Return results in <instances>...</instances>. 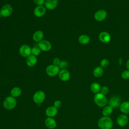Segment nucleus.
Listing matches in <instances>:
<instances>
[{"instance_id":"nucleus-1","label":"nucleus","mask_w":129,"mask_h":129,"mask_svg":"<svg viewBox=\"0 0 129 129\" xmlns=\"http://www.w3.org/2000/svg\"><path fill=\"white\" fill-rule=\"evenodd\" d=\"M113 124L112 119L109 116H103L99 118L98 125L100 129H111Z\"/></svg>"},{"instance_id":"nucleus-2","label":"nucleus","mask_w":129,"mask_h":129,"mask_svg":"<svg viewBox=\"0 0 129 129\" xmlns=\"http://www.w3.org/2000/svg\"><path fill=\"white\" fill-rule=\"evenodd\" d=\"M94 101L98 106L102 107L106 105L107 103V99L105 95L99 92L95 94L94 95Z\"/></svg>"},{"instance_id":"nucleus-3","label":"nucleus","mask_w":129,"mask_h":129,"mask_svg":"<svg viewBox=\"0 0 129 129\" xmlns=\"http://www.w3.org/2000/svg\"><path fill=\"white\" fill-rule=\"evenodd\" d=\"M17 101L15 98L12 96L7 97L3 102V106L7 110H12L16 106Z\"/></svg>"},{"instance_id":"nucleus-4","label":"nucleus","mask_w":129,"mask_h":129,"mask_svg":"<svg viewBox=\"0 0 129 129\" xmlns=\"http://www.w3.org/2000/svg\"><path fill=\"white\" fill-rule=\"evenodd\" d=\"M60 69L58 66L53 64L48 65L45 70L46 74L50 77H55L58 75Z\"/></svg>"},{"instance_id":"nucleus-5","label":"nucleus","mask_w":129,"mask_h":129,"mask_svg":"<svg viewBox=\"0 0 129 129\" xmlns=\"http://www.w3.org/2000/svg\"><path fill=\"white\" fill-rule=\"evenodd\" d=\"M13 7L10 4L4 5L0 10L2 16L4 18H7L10 17L13 13Z\"/></svg>"},{"instance_id":"nucleus-6","label":"nucleus","mask_w":129,"mask_h":129,"mask_svg":"<svg viewBox=\"0 0 129 129\" xmlns=\"http://www.w3.org/2000/svg\"><path fill=\"white\" fill-rule=\"evenodd\" d=\"M31 49L32 48L29 45L23 44L20 47L19 52L21 56L24 57H27L31 54Z\"/></svg>"},{"instance_id":"nucleus-7","label":"nucleus","mask_w":129,"mask_h":129,"mask_svg":"<svg viewBox=\"0 0 129 129\" xmlns=\"http://www.w3.org/2000/svg\"><path fill=\"white\" fill-rule=\"evenodd\" d=\"M45 99V94L42 91H38L36 92L33 97L34 102L37 104H40L42 103Z\"/></svg>"},{"instance_id":"nucleus-8","label":"nucleus","mask_w":129,"mask_h":129,"mask_svg":"<svg viewBox=\"0 0 129 129\" xmlns=\"http://www.w3.org/2000/svg\"><path fill=\"white\" fill-rule=\"evenodd\" d=\"M38 46L41 51L44 52L49 51L51 49V43L46 40H42L40 42H38Z\"/></svg>"},{"instance_id":"nucleus-9","label":"nucleus","mask_w":129,"mask_h":129,"mask_svg":"<svg viewBox=\"0 0 129 129\" xmlns=\"http://www.w3.org/2000/svg\"><path fill=\"white\" fill-rule=\"evenodd\" d=\"M46 12V9L43 6H37L33 11L34 15L37 18H41L45 15Z\"/></svg>"},{"instance_id":"nucleus-10","label":"nucleus","mask_w":129,"mask_h":129,"mask_svg":"<svg viewBox=\"0 0 129 129\" xmlns=\"http://www.w3.org/2000/svg\"><path fill=\"white\" fill-rule=\"evenodd\" d=\"M121 99L118 96H112L108 102L109 105L111 106L113 108H116L120 106L121 104Z\"/></svg>"},{"instance_id":"nucleus-11","label":"nucleus","mask_w":129,"mask_h":129,"mask_svg":"<svg viewBox=\"0 0 129 129\" xmlns=\"http://www.w3.org/2000/svg\"><path fill=\"white\" fill-rule=\"evenodd\" d=\"M107 15V12L104 10H99L95 12L94 14V18L96 21L101 22L106 19Z\"/></svg>"},{"instance_id":"nucleus-12","label":"nucleus","mask_w":129,"mask_h":129,"mask_svg":"<svg viewBox=\"0 0 129 129\" xmlns=\"http://www.w3.org/2000/svg\"><path fill=\"white\" fill-rule=\"evenodd\" d=\"M128 117L125 114H121L118 116L116 119V122L120 126H124L128 122Z\"/></svg>"},{"instance_id":"nucleus-13","label":"nucleus","mask_w":129,"mask_h":129,"mask_svg":"<svg viewBox=\"0 0 129 129\" xmlns=\"http://www.w3.org/2000/svg\"><path fill=\"white\" fill-rule=\"evenodd\" d=\"M58 75L60 80L63 82L69 81L71 77L70 73L67 69H61L59 71Z\"/></svg>"},{"instance_id":"nucleus-14","label":"nucleus","mask_w":129,"mask_h":129,"mask_svg":"<svg viewBox=\"0 0 129 129\" xmlns=\"http://www.w3.org/2000/svg\"><path fill=\"white\" fill-rule=\"evenodd\" d=\"M58 0H45L44 7L49 10H54L58 5Z\"/></svg>"},{"instance_id":"nucleus-15","label":"nucleus","mask_w":129,"mask_h":129,"mask_svg":"<svg viewBox=\"0 0 129 129\" xmlns=\"http://www.w3.org/2000/svg\"><path fill=\"white\" fill-rule=\"evenodd\" d=\"M99 39L102 42L107 43L110 41L111 40V36L109 33L106 31H102L99 34Z\"/></svg>"},{"instance_id":"nucleus-16","label":"nucleus","mask_w":129,"mask_h":129,"mask_svg":"<svg viewBox=\"0 0 129 129\" xmlns=\"http://www.w3.org/2000/svg\"><path fill=\"white\" fill-rule=\"evenodd\" d=\"M37 62V57L31 54L27 57H26V63L29 67H34Z\"/></svg>"},{"instance_id":"nucleus-17","label":"nucleus","mask_w":129,"mask_h":129,"mask_svg":"<svg viewBox=\"0 0 129 129\" xmlns=\"http://www.w3.org/2000/svg\"><path fill=\"white\" fill-rule=\"evenodd\" d=\"M58 112L57 108L54 106H50L47 108L45 110V114L48 117H53L55 116Z\"/></svg>"},{"instance_id":"nucleus-18","label":"nucleus","mask_w":129,"mask_h":129,"mask_svg":"<svg viewBox=\"0 0 129 129\" xmlns=\"http://www.w3.org/2000/svg\"><path fill=\"white\" fill-rule=\"evenodd\" d=\"M44 122L46 126L49 129H53L56 126V121L52 117H48L45 119Z\"/></svg>"},{"instance_id":"nucleus-19","label":"nucleus","mask_w":129,"mask_h":129,"mask_svg":"<svg viewBox=\"0 0 129 129\" xmlns=\"http://www.w3.org/2000/svg\"><path fill=\"white\" fill-rule=\"evenodd\" d=\"M44 37L43 32L41 30L36 31L33 34L32 38L33 40L37 42H39L43 40Z\"/></svg>"},{"instance_id":"nucleus-20","label":"nucleus","mask_w":129,"mask_h":129,"mask_svg":"<svg viewBox=\"0 0 129 129\" xmlns=\"http://www.w3.org/2000/svg\"><path fill=\"white\" fill-rule=\"evenodd\" d=\"M119 107L120 110L123 114H127L129 113V101H126L122 102Z\"/></svg>"},{"instance_id":"nucleus-21","label":"nucleus","mask_w":129,"mask_h":129,"mask_svg":"<svg viewBox=\"0 0 129 129\" xmlns=\"http://www.w3.org/2000/svg\"><path fill=\"white\" fill-rule=\"evenodd\" d=\"M90 37L86 34L81 35L78 38L79 42L82 45H86L89 43L90 42Z\"/></svg>"},{"instance_id":"nucleus-22","label":"nucleus","mask_w":129,"mask_h":129,"mask_svg":"<svg viewBox=\"0 0 129 129\" xmlns=\"http://www.w3.org/2000/svg\"><path fill=\"white\" fill-rule=\"evenodd\" d=\"M104 70L103 68L101 66L96 67L93 71V74L96 78H100L103 75Z\"/></svg>"},{"instance_id":"nucleus-23","label":"nucleus","mask_w":129,"mask_h":129,"mask_svg":"<svg viewBox=\"0 0 129 129\" xmlns=\"http://www.w3.org/2000/svg\"><path fill=\"white\" fill-rule=\"evenodd\" d=\"M101 88V87L100 84L97 82H94L92 83L90 86V89L91 91L95 94L99 93L100 91Z\"/></svg>"},{"instance_id":"nucleus-24","label":"nucleus","mask_w":129,"mask_h":129,"mask_svg":"<svg viewBox=\"0 0 129 129\" xmlns=\"http://www.w3.org/2000/svg\"><path fill=\"white\" fill-rule=\"evenodd\" d=\"M113 112V108L110 105H106L102 109V113L103 116H109Z\"/></svg>"},{"instance_id":"nucleus-25","label":"nucleus","mask_w":129,"mask_h":129,"mask_svg":"<svg viewBox=\"0 0 129 129\" xmlns=\"http://www.w3.org/2000/svg\"><path fill=\"white\" fill-rule=\"evenodd\" d=\"M10 93L12 96L14 97V98H16L21 95L22 93V91L19 87H15L12 89Z\"/></svg>"},{"instance_id":"nucleus-26","label":"nucleus","mask_w":129,"mask_h":129,"mask_svg":"<svg viewBox=\"0 0 129 129\" xmlns=\"http://www.w3.org/2000/svg\"><path fill=\"white\" fill-rule=\"evenodd\" d=\"M41 51V50L38 46H34L31 49V54L37 56L40 54Z\"/></svg>"},{"instance_id":"nucleus-27","label":"nucleus","mask_w":129,"mask_h":129,"mask_svg":"<svg viewBox=\"0 0 129 129\" xmlns=\"http://www.w3.org/2000/svg\"><path fill=\"white\" fill-rule=\"evenodd\" d=\"M109 64V61L107 58H103L100 61V66L103 68H107Z\"/></svg>"},{"instance_id":"nucleus-28","label":"nucleus","mask_w":129,"mask_h":129,"mask_svg":"<svg viewBox=\"0 0 129 129\" xmlns=\"http://www.w3.org/2000/svg\"><path fill=\"white\" fill-rule=\"evenodd\" d=\"M68 62L66 60H62L60 61L59 64L58 65V67L61 69H66V68L68 66Z\"/></svg>"},{"instance_id":"nucleus-29","label":"nucleus","mask_w":129,"mask_h":129,"mask_svg":"<svg viewBox=\"0 0 129 129\" xmlns=\"http://www.w3.org/2000/svg\"><path fill=\"white\" fill-rule=\"evenodd\" d=\"M121 78L124 80H127L129 79V71L128 70L123 71L121 74Z\"/></svg>"},{"instance_id":"nucleus-30","label":"nucleus","mask_w":129,"mask_h":129,"mask_svg":"<svg viewBox=\"0 0 129 129\" xmlns=\"http://www.w3.org/2000/svg\"><path fill=\"white\" fill-rule=\"evenodd\" d=\"M108 92H109V89L107 86L101 87L100 93H101V94H102L104 95H106V94H108Z\"/></svg>"},{"instance_id":"nucleus-31","label":"nucleus","mask_w":129,"mask_h":129,"mask_svg":"<svg viewBox=\"0 0 129 129\" xmlns=\"http://www.w3.org/2000/svg\"><path fill=\"white\" fill-rule=\"evenodd\" d=\"M45 0H33L34 3L37 6H43L44 4Z\"/></svg>"},{"instance_id":"nucleus-32","label":"nucleus","mask_w":129,"mask_h":129,"mask_svg":"<svg viewBox=\"0 0 129 129\" xmlns=\"http://www.w3.org/2000/svg\"><path fill=\"white\" fill-rule=\"evenodd\" d=\"M61 104H62V103L61 101L59 100H56L54 101V102H53V106L57 108H59L61 106Z\"/></svg>"},{"instance_id":"nucleus-33","label":"nucleus","mask_w":129,"mask_h":129,"mask_svg":"<svg viewBox=\"0 0 129 129\" xmlns=\"http://www.w3.org/2000/svg\"><path fill=\"white\" fill-rule=\"evenodd\" d=\"M60 60L59 58L58 57H55L54 58H53V60H52V64L55 65V66H58V65L59 64V63L60 62Z\"/></svg>"},{"instance_id":"nucleus-34","label":"nucleus","mask_w":129,"mask_h":129,"mask_svg":"<svg viewBox=\"0 0 129 129\" xmlns=\"http://www.w3.org/2000/svg\"><path fill=\"white\" fill-rule=\"evenodd\" d=\"M126 68L129 71V59H128L126 61Z\"/></svg>"},{"instance_id":"nucleus-35","label":"nucleus","mask_w":129,"mask_h":129,"mask_svg":"<svg viewBox=\"0 0 129 129\" xmlns=\"http://www.w3.org/2000/svg\"><path fill=\"white\" fill-rule=\"evenodd\" d=\"M2 15H1V12H0V19L1 18V17H2Z\"/></svg>"},{"instance_id":"nucleus-36","label":"nucleus","mask_w":129,"mask_h":129,"mask_svg":"<svg viewBox=\"0 0 129 129\" xmlns=\"http://www.w3.org/2000/svg\"><path fill=\"white\" fill-rule=\"evenodd\" d=\"M111 129H112V128H111Z\"/></svg>"}]
</instances>
